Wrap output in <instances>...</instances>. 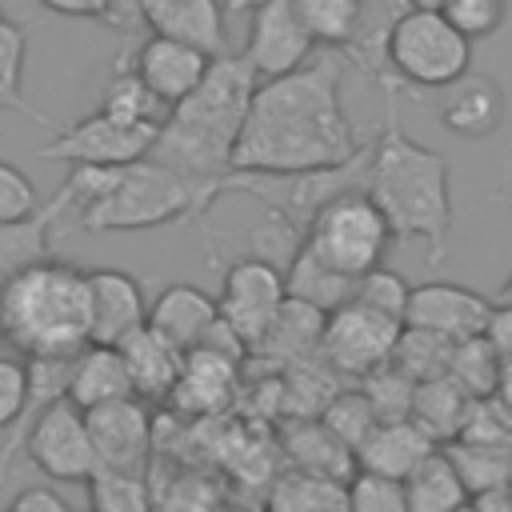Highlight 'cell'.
Masks as SVG:
<instances>
[{"label":"cell","instance_id":"obj_28","mask_svg":"<svg viewBox=\"0 0 512 512\" xmlns=\"http://www.w3.org/2000/svg\"><path fill=\"white\" fill-rule=\"evenodd\" d=\"M344 484L348 480H332V476L288 468L284 476H276L264 512H348Z\"/></svg>","mask_w":512,"mask_h":512},{"label":"cell","instance_id":"obj_8","mask_svg":"<svg viewBox=\"0 0 512 512\" xmlns=\"http://www.w3.org/2000/svg\"><path fill=\"white\" fill-rule=\"evenodd\" d=\"M152 144H156V128H136L96 108L76 124H60L56 136L44 148H36V160L68 164V168H120L144 160Z\"/></svg>","mask_w":512,"mask_h":512},{"label":"cell","instance_id":"obj_48","mask_svg":"<svg viewBox=\"0 0 512 512\" xmlns=\"http://www.w3.org/2000/svg\"><path fill=\"white\" fill-rule=\"evenodd\" d=\"M500 208H508L512 212V168L504 172V180H500V188H496V196H492Z\"/></svg>","mask_w":512,"mask_h":512},{"label":"cell","instance_id":"obj_34","mask_svg":"<svg viewBox=\"0 0 512 512\" xmlns=\"http://www.w3.org/2000/svg\"><path fill=\"white\" fill-rule=\"evenodd\" d=\"M304 28L312 32L316 48H328V52H344L348 40L356 36V24H360V12H364V0H292Z\"/></svg>","mask_w":512,"mask_h":512},{"label":"cell","instance_id":"obj_4","mask_svg":"<svg viewBox=\"0 0 512 512\" xmlns=\"http://www.w3.org/2000/svg\"><path fill=\"white\" fill-rule=\"evenodd\" d=\"M0 344L20 360H72L92 344L88 268L60 256L32 260L0 288Z\"/></svg>","mask_w":512,"mask_h":512},{"label":"cell","instance_id":"obj_31","mask_svg":"<svg viewBox=\"0 0 512 512\" xmlns=\"http://www.w3.org/2000/svg\"><path fill=\"white\" fill-rule=\"evenodd\" d=\"M24 60H28V32L0 12V112H20L48 128H60L52 116L24 100Z\"/></svg>","mask_w":512,"mask_h":512},{"label":"cell","instance_id":"obj_2","mask_svg":"<svg viewBox=\"0 0 512 512\" xmlns=\"http://www.w3.org/2000/svg\"><path fill=\"white\" fill-rule=\"evenodd\" d=\"M384 128L368 152V180L364 192L384 212L392 236L420 240L428 252V268L436 272L448 256L452 236V184L448 160L412 140L396 120V96H384Z\"/></svg>","mask_w":512,"mask_h":512},{"label":"cell","instance_id":"obj_5","mask_svg":"<svg viewBox=\"0 0 512 512\" xmlns=\"http://www.w3.org/2000/svg\"><path fill=\"white\" fill-rule=\"evenodd\" d=\"M228 176L200 180L144 156L136 164H120L108 192L76 212V224L84 232H144L160 224L200 220L220 196H228Z\"/></svg>","mask_w":512,"mask_h":512},{"label":"cell","instance_id":"obj_11","mask_svg":"<svg viewBox=\"0 0 512 512\" xmlns=\"http://www.w3.org/2000/svg\"><path fill=\"white\" fill-rule=\"evenodd\" d=\"M316 52L312 32L304 28L292 0H264L248 12V36L240 48V60L252 68L256 80H276L296 68H304Z\"/></svg>","mask_w":512,"mask_h":512},{"label":"cell","instance_id":"obj_26","mask_svg":"<svg viewBox=\"0 0 512 512\" xmlns=\"http://www.w3.org/2000/svg\"><path fill=\"white\" fill-rule=\"evenodd\" d=\"M284 452H288V464L300 468V472H316V476H332V480H352L356 472V456L352 448H344L320 420L312 416H300L288 436H284Z\"/></svg>","mask_w":512,"mask_h":512},{"label":"cell","instance_id":"obj_7","mask_svg":"<svg viewBox=\"0 0 512 512\" xmlns=\"http://www.w3.org/2000/svg\"><path fill=\"white\" fill-rule=\"evenodd\" d=\"M392 228L384 220V212L372 204V196L364 188L344 192L336 200H328L304 228V248L328 264L332 272L360 280L364 272L380 268L384 252H388Z\"/></svg>","mask_w":512,"mask_h":512},{"label":"cell","instance_id":"obj_21","mask_svg":"<svg viewBox=\"0 0 512 512\" xmlns=\"http://www.w3.org/2000/svg\"><path fill=\"white\" fill-rule=\"evenodd\" d=\"M116 348H120V356H124V364H128L136 400H168V396H172V388H176V380H180L184 356H180L168 340H160V336L144 324V328H136V332H132L124 344H116Z\"/></svg>","mask_w":512,"mask_h":512},{"label":"cell","instance_id":"obj_22","mask_svg":"<svg viewBox=\"0 0 512 512\" xmlns=\"http://www.w3.org/2000/svg\"><path fill=\"white\" fill-rule=\"evenodd\" d=\"M232 384H236V360L220 356L212 348H196V352L184 356L180 380H176L168 400L184 412H216V408L228 404Z\"/></svg>","mask_w":512,"mask_h":512},{"label":"cell","instance_id":"obj_27","mask_svg":"<svg viewBox=\"0 0 512 512\" xmlns=\"http://www.w3.org/2000/svg\"><path fill=\"white\" fill-rule=\"evenodd\" d=\"M284 292H288L292 300L312 304V308H320V312L328 316V312H336L340 304L352 300L356 280L332 272L328 264H320V260L300 244V248L288 256V268H284Z\"/></svg>","mask_w":512,"mask_h":512},{"label":"cell","instance_id":"obj_44","mask_svg":"<svg viewBox=\"0 0 512 512\" xmlns=\"http://www.w3.org/2000/svg\"><path fill=\"white\" fill-rule=\"evenodd\" d=\"M4 512H72V504L52 484H28L8 500Z\"/></svg>","mask_w":512,"mask_h":512},{"label":"cell","instance_id":"obj_52","mask_svg":"<svg viewBox=\"0 0 512 512\" xmlns=\"http://www.w3.org/2000/svg\"><path fill=\"white\" fill-rule=\"evenodd\" d=\"M460 512H480V508H476V504H472V500H468V504H464V508H460Z\"/></svg>","mask_w":512,"mask_h":512},{"label":"cell","instance_id":"obj_29","mask_svg":"<svg viewBox=\"0 0 512 512\" xmlns=\"http://www.w3.org/2000/svg\"><path fill=\"white\" fill-rule=\"evenodd\" d=\"M468 404H472V396H464L460 384H452L448 376H436V380L416 384L412 420H416L436 444H452V440L460 436V428H464Z\"/></svg>","mask_w":512,"mask_h":512},{"label":"cell","instance_id":"obj_19","mask_svg":"<svg viewBox=\"0 0 512 512\" xmlns=\"http://www.w3.org/2000/svg\"><path fill=\"white\" fill-rule=\"evenodd\" d=\"M436 448H440V444L408 416V420H384V424H376L352 456H356V468H360V472H376V476L404 480V476H408L424 456H432Z\"/></svg>","mask_w":512,"mask_h":512},{"label":"cell","instance_id":"obj_12","mask_svg":"<svg viewBox=\"0 0 512 512\" xmlns=\"http://www.w3.org/2000/svg\"><path fill=\"white\" fill-rule=\"evenodd\" d=\"M488 316H492V300L480 296L476 288L448 284V280H424L408 296L404 324L408 328H428V332L460 344V340L484 336Z\"/></svg>","mask_w":512,"mask_h":512},{"label":"cell","instance_id":"obj_9","mask_svg":"<svg viewBox=\"0 0 512 512\" xmlns=\"http://www.w3.org/2000/svg\"><path fill=\"white\" fill-rule=\"evenodd\" d=\"M400 320H388L356 300L340 304L336 312L324 316V336H320V360L344 380H364L368 372L392 364V348L400 340Z\"/></svg>","mask_w":512,"mask_h":512},{"label":"cell","instance_id":"obj_14","mask_svg":"<svg viewBox=\"0 0 512 512\" xmlns=\"http://www.w3.org/2000/svg\"><path fill=\"white\" fill-rule=\"evenodd\" d=\"M504 112H508L504 88L488 72H472L468 68L460 80H452V84H444L436 92V120L460 140L496 136L500 124H504Z\"/></svg>","mask_w":512,"mask_h":512},{"label":"cell","instance_id":"obj_13","mask_svg":"<svg viewBox=\"0 0 512 512\" xmlns=\"http://www.w3.org/2000/svg\"><path fill=\"white\" fill-rule=\"evenodd\" d=\"M88 436L96 448V464L112 472H144L148 452H152V416L144 400L128 396L116 404H100L84 412Z\"/></svg>","mask_w":512,"mask_h":512},{"label":"cell","instance_id":"obj_35","mask_svg":"<svg viewBox=\"0 0 512 512\" xmlns=\"http://www.w3.org/2000/svg\"><path fill=\"white\" fill-rule=\"evenodd\" d=\"M500 368L504 360L492 352V344L484 336H472V340H460L452 348V364H448V380L464 388V396L472 400H484V396H496V384H500Z\"/></svg>","mask_w":512,"mask_h":512},{"label":"cell","instance_id":"obj_15","mask_svg":"<svg viewBox=\"0 0 512 512\" xmlns=\"http://www.w3.org/2000/svg\"><path fill=\"white\" fill-rule=\"evenodd\" d=\"M88 316L92 344H124L148 320V300L140 280L124 268H88Z\"/></svg>","mask_w":512,"mask_h":512},{"label":"cell","instance_id":"obj_41","mask_svg":"<svg viewBox=\"0 0 512 512\" xmlns=\"http://www.w3.org/2000/svg\"><path fill=\"white\" fill-rule=\"evenodd\" d=\"M440 12L468 40H484V36L500 32V24L508 20V0H444Z\"/></svg>","mask_w":512,"mask_h":512},{"label":"cell","instance_id":"obj_38","mask_svg":"<svg viewBox=\"0 0 512 512\" xmlns=\"http://www.w3.org/2000/svg\"><path fill=\"white\" fill-rule=\"evenodd\" d=\"M360 392L368 396V404H372V412H376L380 424H384V420H408V416H412L416 380H408V376H404L400 368H392V364L368 372V376L360 380Z\"/></svg>","mask_w":512,"mask_h":512},{"label":"cell","instance_id":"obj_46","mask_svg":"<svg viewBox=\"0 0 512 512\" xmlns=\"http://www.w3.org/2000/svg\"><path fill=\"white\" fill-rule=\"evenodd\" d=\"M36 4L56 12V16H72V20H100L104 16V0H36Z\"/></svg>","mask_w":512,"mask_h":512},{"label":"cell","instance_id":"obj_32","mask_svg":"<svg viewBox=\"0 0 512 512\" xmlns=\"http://www.w3.org/2000/svg\"><path fill=\"white\" fill-rule=\"evenodd\" d=\"M444 448H448L452 464L460 468L472 496L508 492V484H512V448H488V444H468V440H452Z\"/></svg>","mask_w":512,"mask_h":512},{"label":"cell","instance_id":"obj_42","mask_svg":"<svg viewBox=\"0 0 512 512\" xmlns=\"http://www.w3.org/2000/svg\"><path fill=\"white\" fill-rule=\"evenodd\" d=\"M40 192L32 176L8 160H0V224H24L40 212Z\"/></svg>","mask_w":512,"mask_h":512},{"label":"cell","instance_id":"obj_18","mask_svg":"<svg viewBox=\"0 0 512 512\" xmlns=\"http://www.w3.org/2000/svg\"><path fill=\"white\" fill-rule=\"evenodd\" d=\"M140 24L152 36H168L224 56V4L220 0H140Z\"/></svg>","mask_w":512,"mask_h":512},{"label":"cell","instance_id":"obj_43","mask_svg":"<svg viewBox=\"0 0 512 512\" xmlns=\"http://www.w3.org/2000/svg\"><path fill=\"white\" fill-rule=\"evenodd\" d=\"M32 404V368L20 356H0V432L28 416Z\"/></svg>","mask_w":512,"mask_h":512},{"label":"cell","instance_id":"obj_23","mask_svg":"<svg viewBox=\"0 0 512 512\" xmlns=\"http://www.w3.org/2000/svg\"><path fill=\"white\" fill-rule=\"evenodd\" d=\"M320 336H324V312L288 296V300L280 304L276 320L268 324L264 340L252 348V356L288 368V364H296V360L316 356V352H320Z\"/></svg>","mask_w":512,"mask_h":512},{"label":"cell","instance_id":"obj_3","mask_svg":"<svg viewBox=\"0 0 512 512\" xmlns=\"http://www.w3.org/2000/svg\"><path fill=\"white\" fill-rule=\"evenodd\" d=\"M256 84L260 80L240 56H216L196 92L168 112L148 160L176 168L184 176L224 180L232 172V148L244 128Z\"/></svg>","mask_w":512,"mask_h":512},{"label":"cell","instance_id":"obj_39","mask_svg":"<svg viewBox=\"0 0 512 512\" xmlns=\"http://www.w3.org/2000/svg\"><path fill=\"white\" fill-rule=\"evenodd\" d=\"M408 296H412V284L400 272L384 268V264L364 272L356 280V292H352L356 304H364V308H372V312H380L388 320H400V324H404V312H408Z\"/></svg>","mask_w":512,"mask_h":512},{"label":"cell","instance_id":"obj_49","mask_svg":"<svg viewBox=\"0 0 512 512\" xmlns=\"http://www.w3.org/2000/svg\"><path fill=\"white\" fill-rule=\"evenodd\" d=\"M220 4H224V12H228V16H244V12L260 8L264 0H220Z\"/></svg>","mask_w":512,"mask_h":512},{"label":"cell","instance_id":"obj_51","mask_svg":"<svg viewBox=\"0 0 512 512\" xmlns=\"http://www.w3.org/2000/svg\"><path fill=\"white\" fill-rule=\"evenodd\" d=\"M408 4H412V8H436V12H440L444 0H408Z\"/></svg>","mask_w":512,"mask_h":512},{"label":"cell","instance_id":"obj_1","mask_svg":"<svg viewBox=\"0 0 512 512\" xmlns=\"http://www.w3.org/2000/svg\"><path fill=\"white\" fill-rule=\"evenodd\" d=\"M344 56L320 52L304 68L260 80L232 148V172H312L348 164L368 140H360L344 112Z\"/></svg>","mask_w":512,"mask_h":512},{"label":"cell","instance_id":"obj_40","mask_svg":"<svg viewBox=\"0 0 512 512\" xmlns=\"http://www.w3.org/2000/svg\"><path fill=\"white\" fill-rule=\"evenodd\" d=\"M344 492H348V512H408L404 480H392V476L356 468L352 480L344 484Z\"/></svg>","mask_w":512,"mask_h":512},{"label":"cell","instance_id":"obj_47","mask_svg":"<svg viewBox=\"0 0 512 512\" xmlns=\"http://www.w3.org/2000/svg\"><path fill=\"white\" fill-rule=\"evenodd\" d=\"M496 400H500V404H504V408L512 412V364H504V368H500V384H496Z\"/></svg>","mask_w":512,"mask_h":512},{"label":"cell","instance_id":"obj_45","mask_svg":"<svg viewBox=\"0 0 512 512\" xmlns=\"http://www.w3.org/2000/svg\"><path fill=\"white\" fill-rule=\"evenodd\" d=\"M484 340L492 344V352H496L504 364H512V304L492 300V316H488Z\"/></svg>","mask_w":512,"mask_h":512},{"label":"cell","instance_id":"obj_16","mask_svg":"<svg viewBox=\"0 0 512 512\" xmlns=\"http://www.w3.org/2000/svg\"><path fill=\"white\" fill-rule=\"evenodd\" d=\"M216 56H204L200 48L192 44H180V40H168V36H148L136 56H132V72L168 104L176 108L184 96L196 92V84L204 80L208 64Z\"/></svg>","mask_w":512,"mask_h":512},{"label":"cell","instance_id":"obj_24","mask_svg":"<svg viewBox=\"0 0 512 512\" xmlns=\"http://www.w3.org/2000/svg\"><path fill=\"white\" fill-rule=\"evenodd\" d=\"M72 208V196L64 188H56L52 200L40 204V212L24 224H0V288L8 284V276H16L20 268H28L32 260L48 256V240L52 228L60 224V216Z\"/></svg>","mask_w":512,"mask_h":512},{"label":"cell","instance_id":"obj_50","mask_svg":"<svg viewBox=\"0 0 512 512\" xmlns=\"http://www.w3.org/2000/svg\"><path fill=\"white\" fill-rule=\"evenodd\" d=\"M496 300H500V304H512V272H508V280H504V288H500Z\"/></svg>","mask_w":512,"mask_h":512},{"label":"cell","instance_id":"obj_10","mask_svg":"<svg viewBox=\"0 0 512 512\" xmlns=\"http://www.w3.org/2000/svg\"><path fill=\"white\" fill-rule=\"evenodd\" d=\"M284 300H288V292H284V268H276L264 256H244V260H236V264L224 268V284H220L216 308H220V320L252 352L264 340V332L276 320V312H280Z\"/></svg>","mask_w":512,"mask_h":512},{"label":"cell","instance_id":"obj_6","mask_svg":"<svg viewBox=\"0 0 512 512\" xmlns=\"http://www.w3.org/2000/svg\"><path fill=\"white\" fill-rule=\"evenodd\" d=\"M472 68V40L436 8H404L388 32V72L400 88L440 92Z\"/></svg>","mask_w":512,"mask_h":512},{"label":"cell","instance_id":"obj_25","mask_svg":"<svg viewBox=\"0 0 512 512\" xmlns=\"http://www.w3.org/2000/svg\"><path fill=\"white\" fill-rule=\"evenodd\" d=\"M404 500H408V512H460L472 500V492L460 468L452 464L448 448H436L404 476Z\"/></svg>","mask_w":512,"mask_h":512},{"label":"cell","instance_id":"obj_36","mask_svg":"<svg viewBox=\"0 0 512 512\" xmlns=\"http://www.w3.org/2000/svg\"><path fill=\"white\" fill-rule=\"evenodd\" d=\"M316 420H320L344 448H352V452H356V448L364 444V436L380 424L376 412H372V404H368V396H364L360 388H340V392L324 404V412H320Z\"/></svg>","mask_w":512,"mask_h":512},{"label":"cell","instance_id":"obj_33","mask_svg":"<svg viewBox=\"0 0 512 512\" xmlns=\"http://www.w3.org/2000/svg\"><path fill=\"white\" fill-rule=\"evenodd\" d=\"M452 340L428 332V328H400V340L392 348V368H400L408 380L424 384V380H436V376H448V364H452Z\"/></svg>","mask_w":512,"mask_h":512},{"label":"cell","instance_id":"obj_17","mask_svg":"<svg viewBox=\"0 0 512 512\" xmlns=\"http://www.w3.org/2000/svg\"><path fill=\"white\" fill-rule=\"evenodd\" d=\"M216 320H220V308H216V300L204 288H196V284H168L148 304V320L144 324L160 340H168L180 356H188V352H196L208 340Z\"/></svg>","mask_w":512,"mask_h":512},{"label":"cell","instance_id":"obj_30","mask_svg":"<svg viewBox=\"0 0 512 512\" xmlns=\"http://www.w3.org/2000/svg\"><path fill=\"white\" fill-rule=\"evenodd\" d=\"M100 112H108V116H116V120H124V124H136V128H164V120H168V104L132 72V68H116L112 76H108V84H104V100H100Z\"/></svg>","mask_w":512,"mask_h":512},{"label":"cell","instance_id":"obj_20","mask_svg":"<svg viewBox=\"0 0 512 512\" xmlns=\"http://www.w3.org/2000/svg\"><path fill=\"white\" fill-rule=\"evenodd\" d=\"M64 396L76 408H84V412H92L100 404H116V400L136 396L120 348H112V344H88L84 352H76L72 356V368H68Z\"/></svg>","mask_w":512,"mask_h":512},{"label":"cell","instance_id":"obj_37","mask_svg":"<svg viewBox=\"0 0 512 512\" xmlns=\"http://www.w3.org/2000/svg\"><path fill=\"white\" fill-rule=\"evenodd\" d=\"M92 512H152V492L144 484V472H112L96 468L88 480Z\"/></svg>","mask_w":512,"mask_h":512}]
</instances>
